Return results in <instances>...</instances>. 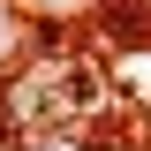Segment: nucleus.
Wrapping results in <instances>:
<instances>
[{"mask_svg":"<svg viewBox=\"0 0 151 151\" xmlns=\"http://www.w3.org/2000/svg\"><path fill=\"white\" fill-rule=\"evenodd\" d=\"M98 83L83 60H23V68H8V91H0V106H8V121H15L30 144H45V136H76V121L91 113Z\"/></svg>","mask_w":151,"mask_h":151,"instance_id":"f257e3e1","label":"nucleus"},{"mask_svg":"<svg viewBox=\"0 0 151 151\" xmlns=\"http://www.w3.org/2000/svg\"><path fill=\"white\" fill-rule=\"evenodd\" d=\"M15 45H23V30H15V15L0 8V68H8V53H15Z\"/></svg>","mask_w":151,"mask_h":151,"instance_id":"f03ea898","label":"nucleus"},{"mask_svg":"<svg viewBox=\"0 0 151 151\" xmlns=\"http://www.w3.org/2000/svg\"><path fill=\"white\" fill-rule=\"evenodd\" d=\"M30 151H91L83 136H45V144H30Z\"/></svg>","mask_w":151,"mask_h":151,"instance_id":"7ed1b4c3","label":"nucleus"}]
</instances>
